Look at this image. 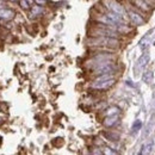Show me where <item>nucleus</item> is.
<instances>
[{"label":"nucleus","mask_w":155,"mask_h":155,"mask_svg":"<svg viewBox=\"0 0 155 155\" xmlns=\"http://www.w3.org/2000/svg\"><path fill=\"white\" fill-rule=\"evenodd\" d=\"M12 1H13V2H16V1H19V0H12Z\"/></svg>","instance_id":"obj_24"},{"label":"nucleus","mask_w":155,"mask_h":155,"mask_svg":"<svg viewBox=\"0 0 155 155\" xmlns=\"http://www.w3.org/2000/svg\"><path fill=\"white\" fill-rule=\"evenodd\" d=\"M103 6H105V8L110 12H114V13H117L119 16H122L123 18L128 20V15H127V8L123 4H120L119 1L117 0H103L101 1ZM129 21V20H128Z\"/></svg>","instance_id":"obj_3"},{"label":"nucleus","mask_w":155,"mask_h":155,"mask_svg":"<svg viewBox=\"0 0 155 155\" xmlns=\"http://www.w3.org/2000/svg\"><path fill=\"white\" fill-rule=\"evenodd\" d=\"M119 112H120V109L118 106H116V105H112V106H109L105 110H103V116L107 117L114 116V115H119Z\"/></svg>","instance_id":"obj_11"},{"label":"nucleus","mask_w":155,"mask_h":155,"mask_svg":"<svg viewBox=\"0 0 155 155\" xmlns=\"http://www.w3.org/2000/svg\"><path fill=\"white\" fill-rule=\"evenodd\" d=\"M148 62H149V54H148V53H143V54L140 56V58L137 60V63H136V66H135V71L136 72L143 71V69L147 67Z\"/></svg>","instance_id":"obj_6"},{"label":"nucleus","mask_w":155,"mask_h":155,"mask_svg":"<svg viewBox=\"0 0 155 155\" xmlns=\"http://www.w3.org/2000/svg\"><path fill=\"white\" fill-rule=\"evenodd\" d=\"M146 1H147V2L153 7V8H155V0H146Z\"/></svg>","instance_id":"obj_19"},{"label":"nucleus","mask_w":155,"mask_h":155,"mask_svg":"<svg viewBox=\"0 0 155 155\" xmlns=\"http://www.w3.org/2000/svg\"><path fill=\"white\" fill-rule=\"evenodd\" d=\"M6 6V4L2 1V0H0V8H2V7H5Z\"/></svg>","instance_id":"obj_20"},{"label":"nucleus","mask_w":155,"mask_h":155,"mask_svg":"<svg viewBox=\"0 0 155 155\" xmlns=\"http://www.w3.org/2000/svg\"><path fill=\"white\" fill-rule=\"evenodd\" d=\"M153 147H154V141L150 140L149 142H147V143L142 147V150L140 152V154H149V153H152Z\"/></svg>","instance_id":"obj_12"},{"label":"nucleus","mask_w":155,"mask_h":155,"mask_svg":"<svg viewBox=\"0 0 155 155\" xmlns=\"http://www.w3.org/2000/svg\"><path fill=\"white\" fill-rule=\"evenodd\" d=\"M133 6H135L136 8H138V10H141L143 13H146L147 16H149V15H152V12H153V7L146 1V0H128Z\"/></svg>","instance_id":"obj_5"},{"label":"nucleus","mask_w":155,"mask_h":155,"mask_svg":"<svg viewBox=\"0 0 155 155\" xmlns=\"http://www.w3.org/2000/svg\"><path fill=\"white\" fill-rule=\"evenodd\" d=\"M0 21H1V20H0Z\"/></svg>","instance_id":"obj_26"},{"label":"nucleus","mask_w":155,"mask_h":155,"mask_svg":"<svg viewBox=\"0 0 155 155\" xmlns=\"http://www.w3.org/2000/svg\"><path fill=\"white\" fill-rule=\"evenodd\" d=\"M116 84V77L105 79V80H93L91 84V88L94 91H107L114 87Z\"/></svg>","instance_id":"obj_4"},{"label":"nucleus","mask_w":155,"mask_h":155,"mask_svg":"<svg viewBox=\"0 0 155 155\" xmlns=\"http://www.w3.org/2000/svg\"><path fill=\"white\" fill-rule=\"evenodd\" d=\"M127 8V15H128V20L131 25L134 26H142L148 21V16L146 13H143L141 10L136 8L135 6H133L129 1L125 6Z\"/></svg>","instance_id":"obj_2"},{"label":"nucleus","mask_w":155,"mask_h":155,"mask_svg":"<svg viewBox=\"0 0 155 155\" xmlns=\"http://www.w3.org/2000/svg\"><path fill=\"white\" fill-rule=\"evenodd\" d=\"M2 122H4V118H2V117H0V124H1Z\"/></svg>","instance_id":"obj_23"},{"label":"nucleus","mask_w":155,"mask_h":155,"mask_svg":"<svg viewBox=\"0 0 155 155\" xmlns=\"http://www.w3.org/2000/svg\"><path fill=\"white\" fill-rule=\"evenodd\" d=\"M127 84H128L129 86H131V87H135V86H134V84H133V81H130V80H128V81H127Z\"/></svg>","instance_id":"obj_21"},{"label":"nucleus","mask_w":155,"mask_h":155,"mask_svg":"<svg viewBox=\"0 0 155 155\" xmlns=\"http://www.w3.org/2000/svg\"><path fill=\"white\" fill-rule=\"evenodd\" d=\"M143 80H144V82H147V84H150V82L153 81V72H150V71H147V72H144Z\"/></svg>","instance_id":"obj_14"},{"label":"nucleus","mask_w":155,"mask_h":155,"mask_svg":"<svg viewBox=\"0 0 155 155\" xmlns=\"http://www.w3.org/2000/svg\"><path fill=\"white\" fill-rule=\"evenodd\" d=\"M88 45L94 47V48H105L109 50H117L120 45L122 42L119 37H110V36H104V37H90L87 41Z\"/></svg>","instance_id":"obj_1"},{"label":"nucleus","mask_w":155,"mask_h":155,"mask_svg":"<svg viewBox=\"0 0 155 155\" xmlns=\"http://www.w3.org/2000/svg\"><path fill=\"white\" fill-rule=\"evenodd\" d=\"M104 150H103V154H117V152L115 150H112L111 148H107V147H105V148H103Z\"/></svg>","instance_id":"obj_17"},{"label":"nucleus","mask_w":155,"mask_h":155,"mask_svg":"<svg viewBox=\"0 0 155 155\" xmlns=\"http://www.w3.org/2000/svg\"><path fill=\"white\" fill-rule=\"evenodd\" d=\"M16 17V12L11 8H6V7H2L0 8V20L1 21H10Z\"/></svg>","instance_id":"obj_7"},{"label":"nucleus","mask_w":155,"mask_h":155,"mask_svg":"<svg viewBox=\"0 0 155 155\" xmlns=\"http://www.w3.org/2000/svg\"><path fill=\"white\" fill-rule=\"evenodd\" d=\"M26 1H29L31 5H34V4H35V0H26Z\"/></svg>","instance_id":"obj_22"},{"label":"nucleus","mask_w":155,"mask_h":155,"mask_svg":"<svg viewBox=\"0 0 155 155\" xmlns=\"http://www.w3.org/2000/svg\"><path fill=\"white\" fill-rule=\"evenodd\" d=\"M19 5L20 7L23 8V10H25V11H29L30 8H31V4L29 2V1H26V0H19Z\"/></svg>","instance_id":"obj_15"},{"label":"nucleus","mask_w":155,"mask_h":155,"mask_svg":"<svg viewBox=\"0 0 155 155\" xmlns=\"http://www.w3.org/2000/svg\"><path fill=\"white\" fill-rule=\"evenodd\" d=\"M0 140H1V137H0Z\"/></svg>","instance_id":"obj_25"},{"label":"nucleus","mask_w":155,"mask_h":155,"mask_svg":"<svg viewBox=\"0 0 155 155\" xmlns=\"http://www.w3.org/2000/svg\"><path fill=\"white\" fill-rule=\"evenodd\" d=\"M118 123H119V116H118V115L104 117V120H103V125H104L105 128H107V129L115 128Z\"/></svg>","instance_id":"obj_8"},{"label":"nucleus","mask_w":155,"mask_h":155,"mask_svg":"<svg viewBox=\"0 0 155 155\" xmlns=\"http://www.w3.org/2000/svg\"><path fill=\"white\" fill-rule=\"evenodd\" d=\"M141 127H142V122L140 120V119H136L135 123L133 124V128H131V134L133 135H135L138 133V130L141 129Z\"/></svg>","instance_id":"obj_13"},{"label":"nucleus","mask_w":155,"mask_h":155,"mask_svg":"<svg viewBox=\"0 0 155 155\" xmlns=\"http://www.w3.org/2000/svg\"><path fill=\"white\" fill-rule=\"evenodd\" d=\"M103 135H104V137H105L107 141H111V142H118V141L120 140V135H119L118 133H116V131H114V130L104 131Z\"/></svg>","instance_id":"obj_10"},{"label":"nucleus","mask_w":155,"mask_h":155,"mask_svg":"<svg viewBox=\"0 0 155 155\" xmlns=\"http://www.w3.org/2000/svg\"><path fill=\"white\" fill-rule=\"evenodd\" d=\"M44 12H45L44 6L34 4V5L31 6V8H30V15H29V16H30V18H38V17L44 15Z\"/></svg>","instance_id":"obj_9"},{"label":"nucleus","mask_w":155,"mask_h":155,"mask_svg":"<svg viewBox=\"0 0 155 155\" xmlns=\"http://www.w3.org/2000/svg\"><path fill=\"white\" fill-rule=\"evenodd\" d=\"M63 143H64V142H63V138H61V137H58V138H55V140L53 141V146L56 147V148L63 146Z\"/></svg>","instance_id":"obj_16"},{"label":"nucleus","mask_w":155,"mask_h":155,"mask_svg":"<svg viewBox=\"0 0 155 155\" xmlns=\"http://www.w3.org/2000/svg\"><path fill=\"white\" fill-rule=\"evenodd\" d=\"M35 4H37V5H45L47 4V1L45 0H35Z\"/></svg>","instance_id":"obj_18"}]
</instances>
